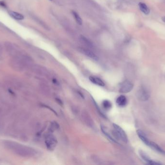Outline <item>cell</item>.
Listing matches in <instances>:
<instances>
[{
	"label": "cell",
	"mask_w": 165,
	"mask_h": 165,
	"mask_svg": "<svg viewBox=\"0 0 165 165\" xmlns=\"http://www.w3.org/2000/svg\"><path fill=\"white\" fill-rule=\"evenodd\" d=\"M137 133L138 134V136L140 138L141 140V141L144 143H145L146 145L148 146L150 140L146 137V136L144 135L143 132L142 131H141L140 130H138L137 131Z\"/></svg>",
	"instance_id": "7c38bea8"
},
{
	"label": "cell",
	"mask_w": 165,
	"mask_h": 165,
	"mask_svg": "<svg viewBox=\"0 0 165 165\" xmlns=\"http://www.w3.org/2000/svg\"><path fill=\"white\" fill-rule=\"evenodd\" d=\"M101 129H102V132L104 134V135H105V136H106L108 137V138L109 139H110L111 141H113L114 142L117 143V142L116 141V140H115L114 138H113L109 133H108L106 132V131L104 129V127H103V126H102V125L101 126Z\"/></svg>",
	"instance_id": "9a60e30c"
},
{
	"label": "cell",
	"mask_w": 165,
	"mask_h": 165,
	"mask_svg": "<svg viewBox=\"0 0 165 165\" xmlns=\"http://www.w3.org/2000/svg\"><path fill=\"white\" fill-rule=\"evenodd\" d=\"M72 13L73 14V16L74 19H75L76 21L77 22V23L78 24H79V25H82V20L80 17L79 15L75 11H72Z\"/></svg>",
	"instance_id": "2e32d148"
},
{
	"label": "cell",
	"mask_w": 165,
	"mask_h": 165,
	"mask_svg": "<svg viewBox=\"0 0 165 165\" xmlns=\"http://www.w3.org/2000/svg\"><path fill=\"white\" fill-rule=\"evenodd\" d=\"M148 146H149V147L152 149L153 150L156 151L157 152L160 153L164 154H165V151L159 145H158L157 144L152 141H150L148 145Z\"/></svg>",
	"instance_id": "ba28073f"
},
{
	"label": "cell",
	"mask_w": 165,
	"mask_h": 165,
	"mask_svg": "<svg viewBox=\"0 0 165 165\" xmlns=\"http://www.w3.org/2000/svg\"><path fill=\"white\" fill-rule=\"evenodd\" d=\"M89 78L90 81H91L93 83L97 85L102 87H103L105 86L104 82L99 77H98L97 76H90Z\"/></svg>",
	"instance_id": "9c48e42d"
},
{
	"label": "cell",
	"mask_w": 165,
	"mask_h": 165,
	"mask_svg": "<svg viewBox=\"0 0 165 165\" xmlns=\"http://www.w3.org/2000/svg\"><path fill=\"white\" fill-rule=\"evenodd\" d=\"M116 103L118 106L120 107H124L127 104V98L124 96H120L116 99Z\"/></svg>",
	"instance_id": "52a82bcc"
},
{
	"label": "cell",
	"mask_w": 165,
	"mask_h": 165,
	"mask_svg": "<svg viewBox=\"0 0 165 165\" xmlns=\"http://www.w3.org/2000/svg\"><path fill=\"white\" fill-rule=\"evenodd\" d=\"M162 20L164 22H165V17H163L162 18Z\"/></svg>",
	"instance_id": "e0dca14e"
},
{
	"label": "cell",
	"mask_w": 165,
	"mask_h": 165,
	"mask_svg": "<svg viewBox=\"0 0 165 165\" xmlns=\"http://www.w3.org/2000/svg\"><path fill=\"white\" fill-rule=\"evenodd\" d=\"M81 51L82 53L85 54L86 55L88 56V57H89V58L97 61L98 60V57H97V56L93 52H92L91 51L87 49H84V48H82L81 49Z\"/></svg>",
	"instance_id": "30bf717a"
},
{
	"label": "cell",
	"mask_w": 165,
	"mask_h": 165,
	"mask_svg": "<svg viewBox=\"0 0 165 165\" xmlns=\"http://www.w3.org/2000/svg\"><path fill=\"white\" fill-rule=\"evenodd\" d=\"M50 1H52V0H50Z\"/></svg>",
	"instance_id": "ac0fdd59"
},
{
	"label": "cell",
	"mask_w": 165,
	"mask_h": 165,
	"mask_svg": "<svg viewBox=\"0 0 165 165\" xmlns=\"http://www.w3.org/2000/svg\"><path fill=\"white\" fill-rule=\"evenodd\" d=\"M133 84L128 80H125L120 84L119 92L121 93H128L131 92L133 88Z\"/></svg>",
	"instance_id": "277c9868"
},
{
	"label": "cell",
	"mask_w": 165,
	"mask_h": 165,
	"mask_svg": "<svg viewBox=\"0 0 165 165\" xmlns=\"http://www.w3.org/2000/svg\"><path fill=\"white\" fill-rule=\"evenodd\" d=\"M139 7L140 11L146 15H148L150 13V9L146 4L143 3H140L139 4Z\"/></svg>",
	"instance_id": "4fadbf2b"
},
{
	"label": "cell",
	"mask_w": 165,
	"mask_h": 165,
	"mask_svg": "<svg viewBox=\"0 0 165 165\" xmlns=\"http://www.w3.org/2000/svg\"><path fill=\"white\" fill-rule=\"evenodd\" d=\"M102 105V106L104 108V109L107 110H110L112 107V103L108 100H105L103 101Z\"/></svg>",
	"instance_id": "5bb4252c"
},
{
	"label": "cell",
	"mask_w": 165,
	"mask_h": 165,
	"mask_svg": "<svg viewBox=\"0 0 165 165\" xmlns=\"http://www.w3.org/2000/svg\"><path fill=\"white\" fill-rule=\"evenodd\" d=\"M8 13L9 15L15 20H16L18 21H21V20H24V16L23 15L15 11H10L8 12Z\"/></svg>",
	"instance_id": "8fae6325"
},
{
	"label": "cell",
	"mask_w": 165,
	"mask_h": 165,
	"mask_svg": "<svg viewBox=\"0 0 165 165\" xmlns=\"http://www.w3.org/2000/svg\"><path fill=\"white\" fill-rule=\"evenodd\" d=\"M113 127L114 130L112 133L114 137V139H115L116 138L117 140H121L124 143H127L128 141L127 136L124 130L120 126L116 124H113Z\"/></svg>",
	"instance_id": "7a4b0ae2"
},
{
	"label": "cell",
	"mask_w": 165,
	"mask_h": 165,
	"mask_svg": "<svg viewBox=\"0 0 165 165\" xmlns=\"http://www.w3.org/2000/svg\"><path fill=\"white\" fill-rule=\"evenodd\" d=\"M6 145L7 148L19 155L27 156L28 154H30V151L31 149L20 144L13 142L12 141H7Z\"/></svg>",
	"instance_id": "6da1fadb"
},
{
	"label": "cell",
	"mask_w": 165,
	"mask_h": 165,
	"mask_svg": "<svg viewBox=\"0 0 165 165\" xmlns=\"http://www.w3.org/2000/svg\"><path fill=\"white\" fill-rule=\"evenodd\" d=\"M136 96L138 99L141 101H147L150 97V95L148 91L143 87L140 88L137 91Z\"/></svg>",
	"instance_id": "5b68a950"
},
{
	"label": "cell",
	"mask_w": 165,
	"mask_h": 165,
	"mask_svg": "<svg viewBox=\"0 0 165 165\" xmlns=\"http://www.w3.org/2000/svg\"><path fill=\"white\" fill-rule=\"evenodd\" d=\"M45 144L47 148L52 151L56 148L57 144V141L54 136L48 135L45 138Z\"/></svg>",
	"instance_id": "3957f363"
},
{
	"label": "cell",
	"mask_w": 165,
	"mask_h": 165,
	"mask_svg": "<svg viewBox=\"0 0 165 165\" xmlns=\"http://www.w3.org/2000/svg\"><path fill=\"white\" fill-rule=\"evenodd\" d=\"M139 154L140 156H141V158L145 161L146 162L147 164L149 165H161V163L157 162L156 161H153L150 158V157L145 153H144L143 151H139Z\"/></svg>",
	"instance_id": "8992f818"
}]
</instances>
